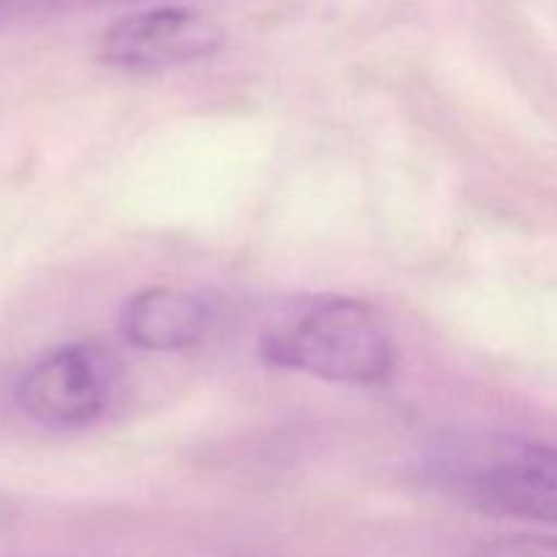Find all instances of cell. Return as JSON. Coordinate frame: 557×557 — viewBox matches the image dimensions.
<instances>
[{"label": "cell", "mask_w": 557, "mask_h": 557, "mask_svg": "<svg viewBox=\"0 0 557 557\" xmlns=\"http://www.w3.org/2000/svg\"><path fill=\"white\" fill-rule=\"evenodd\" d=\"M424 476L468 509L557 525V446L490 430H460L424 451Z\"/></svg>", "instance_id": "obj_1"}, {"label": "cell", "mask_w": 557, "mask_h": 557, "mask_svg": "<svg viewBox=\"0 0 557 557\" xmlns=\"http://www.w3.org/2000/svg\"><path fill=\"white\" fill-rule=\"evenodd\" d=\"M166 0H0V27L22 22L49 20V16L79 14V11L114 9V5H150Z\"/></svg>", "instance_id": "obj_6"}, {"label": "cell", "mask_w": 557, "mask_h": 557, "mask_svg": "<svg viewBox=\"0 0 557 557\" xmlns=\"http://www.w3.org/2000/svg\"><path fill=\"white\" fill-rule=\"evenodd\" d=\"M226 30L185 0L139 5L114 20L98 38V58L128 74H158L215 58Z\"/></svg>", "instance_id": "obj_4"}, {"label": "cell", "mask_w": 557, "mask_h": 557, "mask_svg": "<svg viewBox=\"0 0 557 557\" xmlns=\"http://www.w3.org/2000/svg\"><path fill=\"white\" fill-rule=\"evenodd\" d=\"M476 557H557V539L506 536L484 544Z\"/></svg>", "instance_id": "obj_7"}, {"label": "cell", "mask_w": 557, "mask_h": 557, "mask_svg": "<svg viewBox=\"0 0 557 557\" xmlns=\"http://www.w3.org/2000/svg\"><path fill=\"white\" fill-rule=\"evenodd\" d=\"M215 324V308L201 294L174 286H150L131 294L120 310V335L150 354H174L199 346Z\"/></svg>", "instance_id": "obj_5"}, {"label": "cell", "mask_w": 557, "mask_h": 557, "mask_svg": "<svg viewBox=\"0 0 557 557\" xmlns=\"http://www.w3.org/2000/svg\"><path fill=\"white\" fill-rule=\"evenodd\" d=\"M272 368L343 386H379L397 368V341L373 305L354 297L302 299L259 343Z\"/></svg>", "instance_id": "obj_2"}, {"label": "cell", "mask_w": 557, "mask_h": 557, "mask_svg": "<svg viewBox=\"0 0 557 557\" xmlns=\"http://www.w3.org/2000/svg\"><path fill=\"white\" fill-rule=\"evenodd\" d=\"M117 389V362L92 343H65L41 354L16 379L14 400L47 430H85L107 413Z\"/></svg>", "instance_id": "obj_3"}]
</instances>
